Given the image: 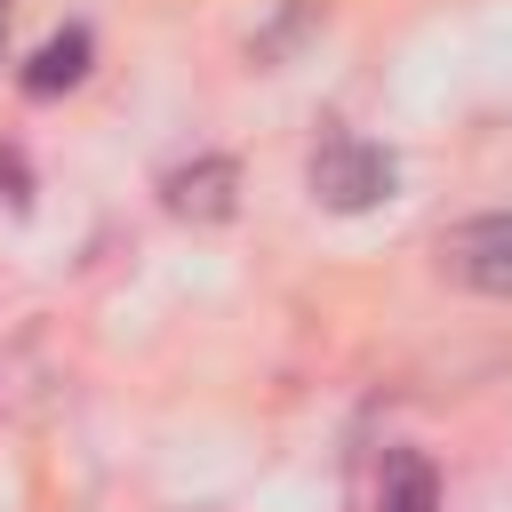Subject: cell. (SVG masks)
I'll return each instance as SVG.
<instances>
[{
    "label": "cell",
    "mask_w": 512,
    "mask_h": 512,
    "mask_svg": "<svg viewBox=\"0 0 512 512\" xmlns=\"http://www.w3.org/2000/svg\"><path fill=\"white\" fill-rule=\"evenodd\" d=\"M392 152L384 144H360V136H320V152H312V200L320 208H336V216H360V208H376V200H392Z\"/></svg>",
    "instance_id": "cell-1"
},
{
    "label": "cell",
    "mask_w": 512,
    "mask_h": 512,
    "mask_svg": "<svg viewBox=\"0 0 512 512\" xmlns=\"http://www.w3.org/2000/svg\"><path fill=\"white\" fill-rule=\"evenodd\" d=\"M440 272H448L456 288H480V296H512V208L448 224V232H440Z\"/></svg>",
    "instance_id": "cell-2"
},
{
    "label": "cell",
    "mask_w": 512,
    "mask_h": 512,
    "mask_svg": "<svg viewBox=\"0 0 512 512\" xmlns=\"http://www.w3.org/2000/svg\"><path fill=\"white\" fill-rule=\"evenodd\" d=\"M160 192H168V216L224 224V216H232V192H240V168H232V160H192V168H176Z\"/></svg>",
    "instance_id": "cell-3"
},
{
    "label": "cell",
    "mask_w": 512,
    "mask_h": 512,
    "mask_svg": "<svg viewBox=\"0 0 512 512\" xmlns=\"http://www.w3.org/2000/svg\"><path fill=\"white\" fill-rule=\"evenodd\" d=\"M376 512H440V472L424 448H384L376 464Z\"/></svg>",
    "instance_id": "cell-4"
},
{
    "label": "cell",
    "mask_w": 512,
    "mask_h": 512,
    "mask_svg": "<svg viewBox=\"0 0 512 512\" xmlns=\"http://www.w3.org/2000/svg\"><path fill=\"white\" fill-rule=\"evenodd\" d=\"M80 72H88V32H56V40H40L24 88H32V96H56V88H72Z\"/></svg>",
    "instance_id": "cell-5"
},
{
    "label": "cell",
    "mask_w": 512,
    "mask_h": 512,
    "mask_svg": "<svg viewBox=\"0 0 512 512\" xmlns=\"http://www.w3.org/2000/svg\"><path fill=\"white\" fill-rule=\"evenodd\" d=\"M0 40H8V0H0Z\"/></svg>",
    "instance_id": "cell-6"
}]
</instances>
